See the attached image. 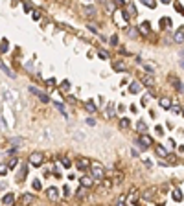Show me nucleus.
<instances>
[{
  "label": "nucleus",
  "instance_id": "f257e3e1",
  "mask_svg": "<svg viewBox=\"0 0 184 206\" xmlns=\"http://www.w3.org/2000/svg\"><path fill=\"white\" fill-rule=\"evenodd\" d=\"M90 175H92V179L103 181V179H105V169H103V166H100V164H90Z\"/></svg>",
  "mask_w": 184,
  "mask_h": 206
},
{
  "label": "nucleus",
  "instance_id": "f03ea898",
  "mask_svg": "<svg viewBox=\"0 0 184 206\" xmlns=\"http://www.w3.org/2000/svg\"><path fill=\"white\" fill-rule=\"evenodd\" d=\"M29 162H31V166L39 168V166H42V162H44V155L39 153V151H33V153L29 155Z\"/></svg>",
  "mask_w": 184,
  "mask_h": 206
},
{
  "label": "nucleus",
  "instance_id": "7ed1b4c3",
  "mask_svg": "<svg viewBox=\"0 0 184 206\" xmlns=\"http://www.w3.org/2000/svg\"><path fill=\"white\" fill-rule=\"evenodd\" d=\"M127 20H129V18H127L125 11H122V9H120V11H114V22H116V24L125 26V24H127Z\"/></svg>",
  "mask_w": 184,
  "mask_h": 206
},
{
  "label": "nucleus",
  "instance_id": "20e7f679",
  "mask_svg": "<svg viewBox=\"0 0 184 206\" xmlns=\"http://www.w3.org/2000/svg\"><path fill=\"white\" fill-rule=\"evenodd\" d=\"M29 92H31V94H35V96H37V98L42 101V103H50V98H48L44 92H41L39 88H35V87H29Z\"/></svg>",
  "mask_w": 184,
  "mask_h": 206
},
{
  "label": "nucleus",
  "instance_id": "39448f33",
  "mask_svg": "<svg viewBox=\"0 0 184 206\" xmlns=\"http://www.w3.org/2000/svg\"><path fill=\"white\" fill-rule=\"evenodd\" d=\"M46 197H48L50 201H53V203L59 201V190H57V188H48V190H46Z\"/></svg>",
  "mask_w": 184,
  "mask_h": 206
},
{
  "label": "nucleus",
  "instance_id": "423d86ee",
  "mask_svg": "<svg viewBox=\"0 0 184 206\" xmlns=\"http://www.w3.org/2000/svg\"><path fill=\"white\" fill-rule=\"evenodd\" d=\"M138 142H140V146H144L146 149H147V146H153V138L147 136V134H142V136L138 138Z\"/></svg>",
  "mask_w": 184,
  "mask_h": 206
},
{
  "label": "nucleus",
  "instance_id": "0eeeda50",
  "mask_svg": "<svg viewBox=\"0 0 184 206\" xmlns=\"http://www.w3.org/2000/svg\"><path fill=\"white\" fill-rule=\"evenodd\" d=\"M92 182H94L92 175H85V177H81V186H83V188H92Z\"/></svg>",
  "mask_w": 184,
  "mask_h": 206
},
{
  "label": "nucleus",
  "instance_id": "6e6552de",
  "mask_svg": "<svg viewBox=\"0 0 184 206\" xmlns=\"http://www.w3.org/2000/svg\"><path fill=\"white\" fill-rule=\"evenodd\" d=\"M170 81L173 83V87L179 90V92H184V85H182V81L181 79H177V77H173V76H170Z\"/></svg>",
  "mask_w": 184,
  "mask_h": 206
},
{
  "label": "nucleus",
  "instance_id": "1a4fd4ad",
  "mask_svg": "<svg viewBox=\"0 0 184 206\" xmlns=\"http://www.w3.org/2000/svg\"><path fill=\"white\" fill-rule=\"evenodd\" d=\"M83 13H85V17H87V18H92V17H96V13H98V11H96V7H94V6H87V7L83 9Z\"/></svg>",
  "mask_w": 184,
  "mask_h": 206
},
{
  "label": "nucleus",
  "instance_id": "9d476101",
  "mask_svg": "<svg viewBox=\"0 0 184 206\" xmlns=\"http://www.w3.org/2000/svg\"><path fill=\"white\" fill-rule=\"evenodd\" d=\"M140 90H142V87H140V83H138V81L129 83V92H131V94H138Z\"/></svg>",
  "mask_w": 184,
  "mask_h": 206
},
{
  "label": "nucleus",
  "instance_id": "9b49d317",
  "mask_svg": "<svg viewBox=\"0 0 184 206\" xmlns=\"http://www.w3.org/2000/svg\"><path fill=\"white\" fill-rule=\"evenodd\" d=\"M173 41H175V42H179V44H181V42H184V31H182V28H179V29L173 33Z\"/></svg>",
  "mask_w": 184,
  "mask_h": 206
},
{
  "label": "nucleus",
  "instance_id": "f8f14e48",
  "mask_svg": "<svg viewBox=\"0 0 184 206\" xmlns=\"http://www.w3.org/2000/svg\"><path fill=\"white\" fill-rule=\"evenodd\" d=\"M2 203H4L6 206H11V204H15V193H7V195H4Z\"/></svg>",
  "mask_w": 184,
  "mask_h": 206
},
{
  "label": "nucleus",
  "instance_id": "ddd939ff",
  "mask_svg": "<svg viewBox=\"0 0 184 206\" xmlns=\"http://www.w3.org/2000/svg\"><path fill=\"white\" fill-rule=\"evenodd\" d=\"M29 203H33V195L31 193H24L20 199V206H28Z\"/></svg>",
  "mask_w": 184,
  "mask_h": 206
},
{
  "label": "nucleus",
  "instance_id": "4468645a",
  "mask_svg": "<svg viewBox=\"0 0 184 206\" xmlns=\"http://www.w3.org/2000/svg\"><path fill=\"white\" fill-rule=\"evenodd\" d=\"M142 83L147 85V87H153V85H155V79H153L151 74H147V76H142Z\"/></svg>",
  "mask_w": 184,
  "mask_h": 206
},
{
  "label": "nucleus",
  "instance_id": "2eb2a0df",
  "mask_svg": "<svg viewBox=\"0 0 184 206\" xmlns=\"http://www.w3.org/2000/svg\"><path fill=\"white\" fill-rule=\"evenodd\" d=\"M138 29H140V33H142V35H147V33H149V29H151V24H149V22H142Z\"/></svg>",
  "mask_w": 184,
  "mask_h": 206
},
{
  "label": "nucleus",
  "instance_id": "dca6fc26",
  "mask_svg": "<svg viewBox=\"0 0 184 206\" xmlns=\"http://www.w3.org/2000/svg\"><path fill=\"white\" fill-rule=\"evenodd\" d=\"M125 15H127V18H131V17L135 18V17L138 15V13H136V7H135V6H127V11H125Z\"/></svg>",
  "mask_w": 184,
  "mask_h": 206
},
{
  "label": "nucleus",
  "instance_id": "f3484780",
  "mask_svg": "<svg viewBox=\"0 0 184 206\" xmlns=\"http://www.w3.org/2000/svg\"><path fill=\"white\" fill-rule=\"evenodd\" d=\"M107 118H116V111H114V103L107 105Z\"/></svg>",
  "mask_w": 184,
  "mask_h": 206
},
{
  "label": "nucleus",
  "instance_id": "a211bd4d",
  "mask_svg": "<svg viewBox=\"0 0 184 206\" xmlns=\"http://www.w3.org/2000/svg\"><path fill=\"white\" fill-rule=\"evenodd\" d=\"M4 98H6L7 103H15V98H13V94L9 92V88H4Z\"/></svg>",
  "mask_w": 184,
  "mask_h": 206
},
{
  "label": "nucleus",
  "instance_id": "6ab92c4d",
  "mask_svg": "<svg viewBox=\"0 0 184 206\" xmlns=\"http://www.w3.org/2000/svg\"><path fill=\"white\" fill-rule=\"evenodd\" d=\"M136 129H138V133H147V123H146L144 120H140V122L136 123Z\"/></svg>",
  "mask_w": 184,
  "mask_h": 206
},
{
  "label": "nucleus",
  "instance_id": "aec40b11",
  "mask_svg": "<svg viewBox=\"0 0 184 206\" xmlns=\"http://www.w3.org/2000/svg\"><path fill=\"white\" fill-rule=\"evenodd\" d=\"M171 197H173V201L181 203V201H182V192H181V190H173V192H171Z\"/></svg>",
  "mask_w": 184,
  "mask_h": 206
},
{
  "label": "nucleus",
  "instance_id": "412c9836",
  "mask_svg": "<svg viewBox=\"0 0 184 206\" xmlns=\"http://www.w3.org/2000/svg\"><path fill=\"white\" fill-rule=\"evenodd\" d=\"M112 68L118 70V72H123V70H125V63H123V61H116V63L112 64Z\"/></svg>",
  "mask_w": 184,
  "mask_h": 206
},
{
  "label": "nucleus",
  "instance_id": "4be33fe9",
  "mask_svg": "<svg viewBox=\"0 0 184 206\" xmlns=\"http://www.w3.org/2000/svg\"><path fill=\"white\" fill-rule=\"evenodd\" d=\"M0 68L4 70V74H7V77H11V79L15 77V74H13V72L9 70V66H7V64H4V63H0Z\"/></svg>",
  "mask_w": 184,
  "mask_h": 206
},
{
  "label": "nucleus",
  "instance_id": "5701e85b",
  "mask_svg": "<svg viewBox=\"0 0 184 206\" xmlns=\"http://www.w3.org/2000/svg\"><path fill=\"white\" fill-rule=\"evenodd\" d=\"M88 166H90V162H88L87 158H81V160H77V168H79V169H87Z\"/></svg>",
  "mask_w": 184,
  "mask_h": 206
},
{
  "label": "nucleus",
  "instance_id": "b1692460",
  "mask_svg": "<svg viewBox=\"0 0 184 206\" xmlns=\"http://www.w3.org/2000/svg\"><path fill=\"white\" fill-rule=\"evenodd\" d=\"M53 105H55V109H57L59 112H63V116H68V114H66V111H65V105H63L61 101H55Z\"/></svg>",
  "mask_w": 184,
  "mask_h": 206
},
{
  "label": "nucleus",
  "instance_id": "393cba45",
  "mask_svg": "<svg viewBox=\"0 0 184 206\" xmlns=\"http://www.w3.org/2000/svg\"><path fill=\"white\" fill-rule=\"evenodd\" d=\"M155 151H157V155H159V157H162V158H166V157H168V151H166V149H164L162 146H159V147L155 149Z\"/></svg>",
  "mask_w": 184,
  "mask_h": 206
},
{
  "label": "nucleus",
  "instance_id": "a878e982",
  "mask_svg": "<svg viewBox=\"0 0 184 206\" xmlns=\"http://www.w3.org/2000/svg\"><path fill=\"white\" fill-rule=\"evenodd\" d=\"M160 105H162V109H170L171 107V101L168 98H160Z\"/></svg>",
  "mask_w": 184,
  "mask_h": 206
},
{
  "label": "nucleus",
  "instance_id": "bb28decb",
  "mask_svg": "<svg viewBox=\"0 0 184 206\" xmlns=\"http://www.w3.org/2000/svg\"><path fill=\"white\" fill-rule=\"evenodd\" d=\"M85 109H87L88 112H96V111H98V109H96V105H94L92 101H87V103H85Z\"/></svg>",
  "mask_w": 184,
  "mask_h": 206
},
{
  "label": "nucleus",
  "instance_id": "cd10ccee",
  "mask_svg": "<svg viewBox=\"0 0 184 206\" xmlns=\"http://www.w3.org/2000/svg\"><path fill=\"white\" fill-rule=\"evenodd\" d=\"M125 201H127V195H125V193H122V195L118 197V203H116V206H125Z\"/></svg>",
  "mask_w": 184,
  "mask_h": 206
},
{
  "label": "nucleus",
  "instance_id": "c85d7f7f",
  "mask_svg": "<svg viewBox=\"0 0 184 206\" xmlns=\"http://www.w3.org/2000/svg\"><path fill=\"white\" fill-rule=\"evenodd\" d=\"M7 48H9V46H7V41H6V39H2V42H0V53H6V52H7Z\"/></svg>",
  "mask_w": 184,
  "mask_h": 206
},
{
  "label": "nucleus",
  "instance_id": "c756f323",
  "mask_svg": "<svg viewBox=\"0 0 184 206\" xmlns=\"http://www.w3.org/2000/svg\"><path fill=\"white\" fill-rule=\"evenodd\" d=\"M129 125H131V122H129L127 118H120V127H122V129H127Z\"/></svg>",
  "mask_w": 184,
  "mask_h": 206
},
{
  "label": "nucleus",
  "instance_id": "7c9ffc66",
  "mask_svg": "<svg viewBox=\"0 0 184 206\" xmlns=\"http://www.w3.org/2000/svg\"><path fill=\"white\" fill-rule=\"evenodd\" d=\"M76 195H77V199H85V195H87V188H83V186H81V188L77 190V193H76Z\"/></svg>",
  "mask_w": 184,
  "mask_h": 206
},
{
  "label": "nucleus",
  "instance_id": "2f4dec72",
  "mask_svg": "<svg viewBox=\"0 0 184 206\" xmlns=\"http://www.w3.org/2000/svg\"><path fill=\"white\" fill-rule=\"evenodd\" d=\"M155 193H157V188H149V190H147V192L144 193V197H146V199H151V197H153Z\"/></svg>",
  "mask_w": 184,
  "mask_h": 206
},
{
  "label": "nucleus",
  "instance_id": "473e14b6",
  "mask_svg": "<svg viewBox=\"0 0 184 206\" xmlns=\"http://www.w3.org/2000/svg\"><path fill=\"white\" fill-rule=\"evenodd\" d=\"M138 33H140V31H138L136 28H129V29H127V35H129V37H138Z\"/></svg>",
  "mask_w": 184,
  "mask_h": 206
},
{
  "label": "nucleus",
  "instance_id": "72a5a7b5",
  "mask_svg": "<svg viewBox=\"0 0 184 206\" xmlns=\"http://www.w3.org/2000/svg\"><path fill=\"white\" fill-rule=\"evenodd\" d=\"M140 2H142L144 6H147V7H151V9H153V7L157 6V2H155V0H140Z\"/></svg>",
  "mask_w": 184,
  "mask_h": 206
},
{
  "label": "nucleus",
  "instance_id": "f704fd0d",
  "mask_svg": "<svg viewBox=\"0 0 184 206\" xmlns=\"http://www.w3.org/2000/svg\"><path fill=\"white\" fill-rule=\"evenodd\" d=\"M98 55H100V57H101V59H109V57H111V55H109V52H107V50H100V52H98Z\"/></svg>",
  "mask_w": 184,
  "mask_h": 206
},
{
  "label": "nucleus",
  "instance_id": "c9c22d12",
  "mask_svg": "<svg viewBox=\"0 0 184 206\" xmlns=\"http://www.w3.org/2000/svg\"><path fill=\"white\" fill-rule=\"evenodd\" d=\"M61 90L68 92V90H70V83H68V81H63V83H61Z\"/></svg>",
  "mask_w": 184,
  "mask_h": 206
},
{
  "label": "nucleus",
  "instance_id": "e433bc0d",
  "mask_svg": "<svg viewBox=\"0 0 184 206\" xmlns=\"http://www.w3.org/2000/svg\"><path fill=\"white\" fill-rule=\"evenodd\" d=\"M17 164H18V158H11V160H9V162H7V168H9V169H11V168H15V166H17Z\"/></svg>",
  "mask_w": 184,
  "mask_h": 206
},
{
  "label": "nucleus",
  "instance_id": "4c0bfd02",
  "mask_svg": "<svg viewBox=\"0 0 184 206\" xmlns=\"http://www.w3.org/2000/svg\"><path fill=\"white\" fill-rule=\"evenodd\" d=\"M11 144H13V146H22V144H24V140H22V138H13V140H11Z\"/></svg>",
  "mask_w": 184,
  "mask_h": 206
},
{
  "label": "nucleus",
  "instance_id": "58836bf2",
  "mask_svg": "<svg viewBox=\"0 0 184 206\" xmlns=\"http://www.w3.org/2000/svg\"><path fill=\"white\" fill-rule=\"evenodd\" d=\"M63 166H65L66 169H68V168H72V160H70V158H63Z\"/></svg>",
  "mask_w": 184,
  "mask_h": 206
},
{
  "label": "nucleus",
  "instance_id": "ea45409f",
  "mask_svg": "<svg viewBox=\"0 0 184 206\" xmlns=\"http://www.w3.org/2000/svg\"><path fill=\"white\" fill-rule=\"evenodd\" d=\"M7 169H9V168H7V164H0V175H6V173H7Z\"/></svg>",
  "mask_w": 184,
  "mask_h": 206
},
{
  "label": "nucleus",
  "instance_id": "a19ab883",
  "mask_svg": "<svg viewBox=\"0 0 184 206\" xmlns=\"http://www.w3.org/2000/svg\"><path fill=\"white\" fill-rule=\"evenodd\" d=\"M114 4L122 9V7H125V4H127V0H114Z\"/></svg>",
  "mask_w": 184,
  "mask_h": 206
},
{
  "label": "nucleus",
  "instance_id": "79ce46f5",
  "mask_svg": "<svg viewBox=\"0 0 184 206\" xmlns=\"http://www.w3.org/2000/svg\"><path fill=\"white\" fill-rule=\"evenodd\" d=\"M170 111H171V112H175V114H179V112H181V107H179V105H171V107H170Z\"/></svg>",
  "mask_w": 184,
  "mask_h": 206
},
{
  "label": "nucleus",
  "instance_id": "37998d69",
  "mask_svg": "<svg viewBox=\"0 0 184 206\" xmlns=\"http://www.w3.org/2000/svg\"><path fill=\"white\" fill-rule=\"evenodd\" d=\"M31 17H33V20H41V11H33Z\"/></svg>",
  "mask_w": 184,
  "mask_h": 206
},
{
  "label": "nucleus",
  "instance_id": "c03bdc74",
  "mask_svg": "<svg viewBox=\"0 0 184 206\" xmlns=\"http://www.w3.org/2000/svg\"><path fill=\"white\" fill-rule=\"evenodd\" d=\"M111 44H112V46H118V35H112V37H111Z\"/></svg>",
  "mask_w": 184,
  "mask_h": 206
},
{
  "label": "nucleus",
  "instance_id": "a18cd8bd",
  "mask_svg": "<svg viewBox=\"0 0 184 206\" xmlns=\"http://www.w3.org/2000/svg\"><path fill=\"white\" fill-rule=\"evenodd\" d=\"M88 29L92 31V33H98L100 29H98V26H94V24H88Z\"/></svg>",
  "mask_w": 184,
  "mask_h": 206
},
{
  "label": "nucleus",
  "instance_id": "49530a36",
  "mask_svg": "<svg viewBox=\"0 0 184 206\" xmlns=\"http://www.w3.org/2000/svg\"><path fill=\"white\" fill-rule=\"evenodd\" d=\"M46 85H48V87H53V85H55V79H53V77L46 79Z\"/></svg>",
  "mask_w": 184,
  "mask_h": 206
},
{
  "label": "nucleus",
  "instance_id": "de8ad7c7",
  "mask_svg": "<svg viewBox=\"0 0 184 206\" xmlns=\"http://www.w3.org/2000/svg\"><path fill=\"white\" fill-rule=\"evenodd\" d=\"M87 123H88V125H96V120H94V118H87Z\"/></svg>",
  "mask_w": 184,
  "mask_h": 206
},
{
  "label": "nucleus",
  "instance_id": "09e8293b",
  "mask_svg": "<svg viewBox=\"0 0 184 206\" xmlns=\"http://www.w3.org/2000/svg\"><path fill=\"white\" fill-rule=\"evenodd\" d=\"M33 188H35V190H41V182H39V181H33Z\"/></svg>",
  "mask_w": 184,
  "mask_h": 206
},
{
  "label": "nucleus",
  "instance_id": "8fccbe9b",
  "mask_svg": "<svg viewBox=\"0 0 184 206\" xmlns=\"http://www.w3.org/2000/svg\"><path fill=\"white\" fill-rule=\"evenodd\" d=\"M175 9H179V11H181V13L184 15V7L181 6V4H175Z\"/></svg>",
  "mask_w": 184,
  "mask_h": 206
},
{
  "label": "nucleus",
  "instance_id": "3c124183",
  "mask_svg": "<svg viewBox=\"0 0 184 206\" xmlns=\"http://www.w3.org/2000/svg\"><path fill=\"white\" fill-rule=\"evenodd\" d=\"M0 129H2V131H6V129H7V127H6V123L2 122V118H0Z\"/></svg>",
  "mask_w": 184,
  "mask_h": 206
},
{
  "label": "nucleus",
  "instance_id": "603ef678",
  "mask_svg": "<svg viewBox=\"0 0 184 206\" xmlns=\"http://www.w3.org/2000/svg\"><path fill=\"white\" fill-rule=\"evenodd\" d=\"M179 66H181V68L184 70V59H181V61H179Z\"/></svg>",
  "mask_w": 184,
  "mask_h": 206
},
{
  "label": "nucleus",
  "instance_id": "864d4df0",
  "mask_svg": "<svg viewBox=\"0 0 184 206\" xmlns=\"http://www.w3.org/2000/svg\"><path fill=\"white\" fill-rule=\"evenodd\" d=\"M160 2H162V4H170L171 0H160Z\"/></svg>",
  "mask_w": 184,
  "mask_h": 206
},
{
  "label": "nucleus",
  "instance_id": "5fc2aeb1",
  "mask_svg": "<svg viewBox=\"0 0 184 206\" xmlns=\"http://www.w3.org/2000/svg\"><path fill=\"white\" fill-rule=\"evenodd\" d=\"M181 57H184V50H182V52H181Z\"/></svg>",
  "mask_w": 184,
  "mask_h": 206
},
{
  "label": "nucleus",
  "instance_id": "6e6d98bb",
  "mask_svg": "<svg viewBox=\"0 0 184 206\" xmlns=\"http://www.w3.org/2000/svg\"><path fill=\"white\" fill-rule=\"evenodd\" d=\"M85 2H88V4H90V2H92V0H85Z\"/></svg>",
  "mask_w": 184,
  "mask_h": 206
},
{
  "label": "nucleus",
  "instance_id": "4d7b16f0",
  "mask_svg": "<svg viewBox=\"0 0 184 206\" xmlns=\"http://www.w3.org/2000/svg\"><path fill=\"white\" fill-rule=\"evenodd\" d=\"M182 114H184V111H182Z\"/></svg>",
  "mask_w": 184,
  "mask_h": 206
},
{
  "label": "nucleus",
  "instance_id": "13d9d810",
  "mask_svg": "<svg viewBox=\"0 0 184 206\" xmlns=\"http://www.w3.org/2000/svg\"><path fill=\"white\" fill-rule=\"evenodd\" d=\"M18 206H20V204H18Z\"/></svg>",
  "mask_w": 184,
  "mask_h": 206
}]
</instances>
